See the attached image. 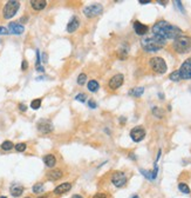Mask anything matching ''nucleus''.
<instances>
[{
  "label": "nucleus",
  "mask_w": 191,
  "mask_h": 198,
  "mask_svg": "<svg viewBox=\"0 0 191 198\" xmlns=\"http://www.w3.org/2000/svg\"><path fill=\"white\" fill-rule=\"evenodd\" d=\"M169 79H170V80H172V81H175V83H177V81L182 80V79H181V76H179L178 70H176V71H174L172 73H170V74H169Z\"/></svg>",
  "instance_id": "obj_26"
},
{
  "label": "nucleus",
  "mask_w": 191,
  "mask_h": 198,
  "mask_svg": "<svg viewBox=\"0 0 191 198\" xmlns=\"http://www.w3.org/2000/svg\"><path fill=\"white\" fill-rule=\"evenodd\" d=\"M172 47L175 50V52L179 53V54H184L191 51V37L189 36H181L178 38H176L174 40Z\"/></svg>",
  "instance_id": "obj_3"
},
{
  "label": "nucleus",
  "mask_w": 191,
  "mask_h": 198,
  "mask_svg": "<svg viewBox=\"0 0 191 198\" xmlns=\"http://www.w3.org/2000/svg\"><path fill=\"white\" fill-rule=\"evenodd\" d=\"M0 148H1L4 151H11V150L14 148V144L12 143L11 140H5L4 143L1 144V146H0Z\"/></svg>",
  "instance_id": "obj_23"
},
{
  "label": "nucleus",
  "mask_w": 191,
  "mask_h": 198,
  "mask_svg": "<svg viewBox=\"0 0 191 198\" xmlns=\"http://www.w3.org/2000/svg\"><path fill=\"white\" fill-rule=\"evenodd\" d=\"M14 149H15V151H18V152H24V151L27 149V145H26L25 143H18V144L14 145Z\"/></svg>",
  "instance_id": "obj_29"
},
{
  "label": "nucleus",
  "mask_w": 191,
  "mask_h": 198,
  "mask_svg": "<svg viewBox=\"0 0 191 198\" xmlns=\"http://www.w3.org/2000/svg\"><path fill=\"white\" fill-rule=\"evenodd\" d=\"M63 177V171L61 169H52L46 174V178L49 182H56Z\"/></svg>",
  "instance_id": "obj_13"
},
{
  "label": "nucleus",
  "mask_w": 191,
  "mask_h": 198,
  "mask_svg": "<svg viewBox=\"0 0 191 198\" xmlns=\"http://www.w3.org/2000/svg\"><path fill=\"white\" fill-rule=\"evenodd\" d=\"M93 198H108V193L107 192H96Z\"/></svg>",
  "instance_id": "obj_31"
},
{
  "label": "nucleus",
  "mask_w": 191,
  "mask_h": 198,
  "mask_svg": "<svg viewBox=\"0 0 191 198\" xmlns=\"http://www.w3.org/2000/svg\"><path fill=\"white\" fill-rule=\"evenodd\" d=\"M0 198H7V197H5V196H1V197H0Z\"/></svg>",
  "instance_id": "obj_46"
},
{
  "label": "nucleus",
  "mask_w": 191,
  "mask_h": 198,
  "mask_svg": "<svg viewBox=\"0 0 191 198\" xmlns=\"http://www.w3.org/2000/svg\"><path fill=\"white\" fill-rule=\"evenodd\" d=\"M75 99H76L78 101L84 103V101H86V99H87V94H86V93H79V94L75 97Z\"/></svg>",
  "instance_id": "obj_30"
},
{
  "label": "nucleus",
  "mask_w": 191,
  "mask_h": 198,
  "mask_svg": "<svg viewBox=\"0 0 191 198\" xmlns=\"http://www.w3.org/2000/svg\"><path fill=\"white\" fill-rule=\"evenodd\" d=\"M178 190L182 192V193H185V195H189L191 191H190V188L188 186V184L186 183H179L178 184Z\"/></svg>",
  "instance_id": "obj_24"
},
{
  "label": "nucleus",
  "mask_w": 191,
  "mask_h": 198,
  "mask_svg": "<svg viewBox=\"0 0 191 198\" xmlns=\"http://www.w3.org/2000/svg\"><path fill=\"white\" fill-rule=\"evenodd\" d=\"M29 5L34 11H42L44 8H46L47 1L46 0H30Z\"/></svg>",
  "instance_id": "obj_17"
},
{
  "label": "nucleus",
  "mask_w": 191,
  "mask_h": 198,
  "mask_svg": "<svg viewBox=\"0 0 191 198\" xmlns=\"http://www.w3.org/2000/svg\"><path fill=\"white\" fill-rule=\"evenodd\" d=\"M141 5H147V4H150V0H140L138 1Z\"/></svg>",
  "instance_id": "obj_38"
},
{
  "label": "nucleus",
  "mask_w": 191,
  "mask_h": 198,
  "mask_svg": "<svg viewBox=\"0 0 191 198\" xmlns=\"http://www.w3.org/2000/svg\"><path fill=\"white\" fill-rule=\"evenodd\" d=\"M88 105H89V107L90 108H96V103H95L94 100H89V103H88Z\"/></svg>",
  "instance_id": "obj_37"
},
{
  "label": "nucleus",
  "mask_w": 191,
  "mask_h": 198,
  "mask_svg": "<svg viewBox=\"0 0 191 198\" xmlns=\"http://www.w3.org/2000/svg\"><path fill=\"white\" fill-rule=\"evenodd\" d=\"M141 46L145 52H157L165 46V40L158 37H147L141 40Z\"/></svg>",
  "instance_id": "obj_2"
},
{
  "label": "nucleus",
  "mask_w": 191,
  "mask_h": 198,
  "mask_svg": "<svg viewBox=\"0 0 191 198\" xmlns=\"http://www.w3.org/2000/svg\"><path fill=\"white\" fill-rule=\"evenodd\" d=\"M27 69H28V62L24 59L22 63H21V70H22V71H26Z\"/></svg>",
  "instance_id": "obj_34"
},
{
  "label": "nucleus",
  "mask_w": 191,
  "mask_h": 198,
  "mask_svg": "<svg viewBox=\"0 0 191 198\" xmlns=\"http://www.w3.org/2000/svg\"><path fill=\"white\" fill-rule=\"evenodd\" d=\"M40 63H41V59H40V51L37 50V63H35V67L40 66Z\"/></svg>",
  "instance_id": "obj_32"
},
{
  "label": "nucleus",
  "mask_w": 191,
  "mask_h": 198,
  "mask_svg": "<svg viewBox=\"0 0 191 198\" xmlns=\"http://www.w3.org/2000/svg\"><path fill=\"white\" fill-rule=\"evenodd\" d=\"M181 79H191V60L186 59L178 70Z\"/></svg>",
  "instance_id": "obj_10"
},
{
  "label": "nucleus",
  "mask_w": 191,
  "mask_h": 198,
  "mask_svg": "<svg viewBox=\"0 0 191 198\" xmlns=\"http://www.w3.org/2000/svg\"><path fill=\"white\" fill-rule=\"evenodd\" d=\"M32 191H33L34 193H41L44 191V183H37L33 185V188H32Z\"/></svg>",
  "instance_id": "obj_25"
},
{
  "label": "nucleus",
  "mask_w": 191,
  "mask_h": 198,
  "mask_svg": "<svg viewBox=\"0 0 191 198\" xmlns=\"http://www.w3.org/2000/svg\"><path fill=\"white\" fill-rule=\"evenodd\" d=\"M37 70H38L39 72H45V69H44V66H41V65H40V66H38V67H37Z\"/></svg>",
  "instance_id": "obj_40"
},
{
  "label": "nucleus",
  "mask_w": 191,
  "mask_h": 198,
  "mask_svg": "<svg viewBox=\"0 0 191 198\" xmlns=\"http://www.w3.org/2000/svg\"><path fill=\"white\" fill-rule=\"evenodd\" d=\"M149 65L151 67V70L156 73H160V74H163L167 72L168 70V66H167V63L163 58L161 57H152L149 60Z\"/></svg>",
  "instance_id": "obj_4"
},
{
  "label": "nucleus",
  "mask_w": 191,
  "mask_h": 198,
  "mask_svg": "<svg viewBox=\"0 0 191 198\" xmlns=\"http://www.w3.org/2000/svg\"><path fill=\"white\" fill-rule=\"evenodd\" d=\"M73 188V184L71 182H66V183H62V184H59L54 190H53V193L55 196H61V195H65L67 193L68 191H71Z\"/></svg>",
  "instance_id": "obj_12"
},
{
  "label": "nucleus",
  "mask_w": 191,
  "mask_h": 198,
  "mask_svg": "<svg viewBox=\"0 0 191 198\" xmlns=\"http://www.w3.org/2000/svg\"><path fill=\"white\" fill-rule=\"evenodd\" d=\"M130 137L131 139L135 141V143H138V141L143 140L145 137V130L142 126H136L130 131Z\"/></svg>",
  "instance_id": "obj_11"
},
{
  "label": "nucleus",
  "mask_w": 191,
  "mask_h": 198,
  "mask_svg": "<svg viewBox=\"0 0 191 198\" xmlns=\"http://www.w3.org/2000/svg\"><path fill=\"white\" fill-rule=\"evenodd\" d=\"M127 182H128V178H127L125 174L122 171H115L111 175V183L116 186V188H123Z\"/></svg>",
  "instance_id": "obj_7"
},
{
  "label": "nucleus",
  "mask_w": 191,
  "mask_h": 198,
  "mask_svg": "<svg viewBox=\"0 0 191 198\" xmlns=\"http://www.w3.org/2000/svg\"><path fill=\"white\" fill-rule=\"evenodd\" d=\"M24 186H21V185H13L12 188H11V195L13 196V197H20L21 195H22V192H24Z\"/></svg>",
  "instance_id": "obj_19"
},
{
  "label": "nucleus",
  "mask_w": 191,
  "mask_h": 198,
  "mask_svg": "<svg viewBox=\"0 0 191 198\" xmlns=\"http://www.w3.org/2000/svg\"><path fill=\"white\" fill-rule=\"evenodd\" d=\"M80 19L76 17V15H74V17H72V19L69 20V22L67 24V32L68 33H74L78 28L80 27Z\"/></svg>",
  "instance_id": "obj_16"
},
{
  "label": "nucleus",
  "mask_w": 191,
  "mask_h": 198,
  "mask_svg": "<svg viewBox=\"0 0 191 198\" xmlns=\"http://www.w3.org/2000/svg\"><path fill=\"white\" fill-rule=\"evenodd\" d=\"M19 8H20L19 1H17V0H10V1H7L5 4V6L3 8V17L5 19H11L17 14Z\"/></svg>",
  "instance_id": "obj_5"
},
{
  "label": "nucleus",
  "mask_w": 191,
  "mask_h": 198,
  "mask_svg": "<svg viewBox=\"0 0 191 198\" xmlns=\"http://www.w3.org/2000/svg\"><path fill=\"white\" fill-rule=\"evenodd\" d=\"M0 34H10L8 28H6L4 26H0Z\"/></svg>",
  "instance_id": "obj_33"
},
{
  "label": "nucleus",
  "mask_w": 191,
  "mask_h": 198,
  "mask_svg": "<svg viewBox=\"0 0 191 198\" xmlns=\"http://www.w3.org/2000/svg\"><path fill=\"white\" fill-rule=\"evenodd\" d=\"M189 59H190V60H191V57H190V58H189Z\"/></svg>",
  "instance_id": "obj_48"
},
{
  "label": "nucleus",
  "mask_w": 191,
  "mask_h": 198,
  "mask_svg": "<svg viewBox=\"0 0 191 198\" xmlns=\"http://www.w3.org/2000/svg\"><path fill=\"white\" fill-rule=\"evenodd\" d=\"M134 31L137 36H145L149 31V27L144 24H142L141 21H134Z\"/></svg>",
  "instance_id": "obj_15"
},
{
  "label": "nucleus",
  "mask_w": 191,
  "mask_h": 198,
  "mask_svg": "<svg viewBox=\"0 0 191 198\" xmlns=\"http://www.w3.org/2000/svg\"><path fill=\"white\" fill-rule=\"evenodd\" d=\"M42 62H44V63H47V54H46V53H42Z\"/></svg>",
  "instance_id": "obj_39"
},
{
  "label": "nucleus",
  "mask_w": 191,
  "mask_h": 198,
  "mask_svg": "<svg viewBox=\"0 0 191 198\" xmlns=\"http://www.w3.org/2000/svg\"><path fill=\"white\" fill-rule=\"evenodd\" d=\"M151 31H152L155 37H158V38H161L165 41L169 40V39L175 40L176 38L181 37L182 33H183V31L179 27H177V26H175V25H172V24H170L165 20H160L156 24H154Z\"/></svg>",
  "instance_id": "obj_1"
},
{
  "label": "nucleus",
  "mask_w": 191,
  "mask_h": 198,
  "mask_svg": "<svg viewBox=\"0 0 191 198\" xmlns=\"http://www.w3.org/2000/svg\"><path fill=\"white\" fill-rule=\"evenodd\" d=\"M86 81H87V74H86V73L79 74V77H78V84L82 86V85L86 84Z\"/></svg>",
  "instance_id": "obj_28"
},
{
  "label": "nucleus",
  "mask_w": 191,
  "mask_h": 198,
  "mask_svg": "<svg viewBox=\"0 0 191 198\" xmlns=\"http://www.w3.org/2000/svg\"><path fill=\"white\" fill-rule=\"evenodd\" d=\"M41 103H42V100H41L40 98H37V99H34V100H32L30 107L33 108V110H39L40 106H41Z\"/></svg>",
  "instance_id": "obj_27"
},
{
  "label": "nucleus",
  "mask_w": 191,
  "mask_h": 198,
  "mask_svg": "<svg viewBox=\"0 0 191 198\" xmlns=\"http://www.w3.org/2000/svg\"><path fill=\"white\" fill-rule=\"evenodd\" d=\"M38 198H48V196L45 195V196H40V197H38Z\"/></svg>",
  "instance_id": "obj_43"
},
{
  "label": "nucleus",
  "mask_w": 191,
  "mask_h": 198,
  "mask_svg": "<svg viewBox=\"0 0 191 198\" xmlns=\"http://www.w3.org/2000/svg\"><path fill=\"white\" fill-rule=\"evenodd\" d=\"M190 90H191V86H190Z\"/></svg>",
  "instance_id": "obj_49"
},
{
  "label": "nucleus",
  "mask_w": 191,
  "mask_h": 198,
  "mask_svg": "<svg viewBox=\"0 0 191 198\" xmlns=\"http://www.w3.org/2000/svg\"><path fill=\"white\" fill-rule=\"evenodd\" d=\"M37 127L39 130V132L44 133V134H47V133H51L53 130H54V126H53V123L49 120V119H40L37 124Z\"/></svg>",
  "instance_id": "obj_9"
},
{
  "label": "nucleus",
  "mask_w": 191,
  "mask_h": 198,
  "mask_svg": "<svg viewBox=\"0 0 191 198\" xmlns=\"http://www.w3.org/2000/svg\"><path fill=\"white\" fill-rule=\"evenodd\" d=\"M26 20H27V18H25V17H24V18H21V19H20V21H26Z\"/></svg>",
  "instance_id": "obj_44"
},
{
  "label": "nucleus",
  "mask_w": 191,
  "mask_h": 198,
  "mask_svg": "<svg viewBox=\"0 0 191 198\" xmlns=\"http://www.w3.org/2000/svg\"><path fill=\"white\" fill-rule=\"evenodd\" d=\"M123 83H124V76H123L122 73H117V74L113 76V77L109 79L108 86H109L110 90L115 91V90H117V89H120V87L122 86Z\"/></svg>",
  "instance_id": "obj_8"
},
{
  "label": "nucleus",
  "mask_w": 191,
  "mask_h": 198,
  "mask_svg": "<svg viewBox=\"0 0 191 198\" xmlns=\"http://www.w3.org/2000/svg\"><path fill=\"white\" fill-rule=\"evenodd\" d=\"M72 198H83V197H82L81 195H73Z\"/></svg>",
  "instance_id": "obj_41"
},
{
  "label": "nucleus",
  "mask_w": 191,
  "mask_h": 198,
  "mask_svg": "<svg viewBox=\"0 0 191 198\" xmlns=\"http://www.w3.org/2000/svg\"><path fill=\"white\" fill-rule=\"evenodd\" d=\"M157 3H158V4H162L163 6H165V5H167V1H157Z\"/></svg>",
  "instance_id": "obj_42"
},
{
  "label": "nucleus",
  "mask_w": 191,
  "mask_h": 198,
  "mask_svg": "<svg viewBox=\"0 0 191 198\" xmlns=\"http://www.w3.org/2000/svg\"><path fill=\"white\" fill-rule=\"evenodd\" d=\"M44 163H45V165L47 167L53 169L56 165V158H55V156L53 153H48V155H46L44 157Z\"/></svg>",
  "instance_id": "obj_18"
},
{
  "label": "nucleus",
  "mask_w": 191,
  "mask_h": 198,
  "mask_svg": "<svg viewBox=\"0 0 191 198\" xmlns=\"http://www.w3.org/2000/svg\"><path fill=\"white\" fill-rule=\"evenodd\" d=\"M82 12H83V14H84L87 18L93 19V18H95V17L102 14V12H103V6H102L101 4H93V5H89V6H86Z\"/></svg>",
  "instance_id": "obj_6"
},
{
  "label": "nucleus",
  "mask_w": 191,
  "mask_h": 198,
  "mask_svg": "<svg viewBox=\"0 0 191 198\" xmlns=\"http://www.w3.org/2000/svg\"><path fill=\"white\" fill-rule=\"evenodd\" d=\"M18 107H19V110H20L21 112H26V111H27V106H26L25 104H19Z\"/></svg>",
  "instance_id": "obj_36"
},
{
  "label": "nucleus",
  "mask_w": 191,
  "mask_h": 198,
  "mask_svg": "<svg viewBox=\"0 0 191 198\" xmlns=\"http://www.w3.org/2000/svg\"><path fill=\"white\" fill-rule=\"evenodd\" d=\"M131 198H140V197H138L137 195H135V196H134V197H131Z\"/></svg>",
  "instance_id": "obj_45"
},
{
  "label": "nucleus",
  "mask_w": 191,
  "mask_h": 198,
  "mask_svg": "<svg viewBox=\"0 0 191 198\" xmlns=\"http://www.w3.org/2000/svg\"><path fill=\"white\" fill-rule=\"evenodd\" d=\"M152 115L156 117V118H163L164 117V111L161 108V107H152Z\"/></svg>",
  "instance_id": "obj_21"
},
{
  "label": "nucleus",
  "mask_w": 191,
  "mask_h": 198,
  "mask_svg": "<svg viewBox=\"0 0 191 198\" xmlns=\"http://www.w3.org/2000/svg\"><path fill=\"white\" fill-rule=\"evenodd\" d=\"M144 92V89L143 87H135L133 90L129 91V94L130 96H134V97H141Z\"/></svg>",
  "instance_id": "obj_22"
},
{
  "label": "nucleus",
  "mask_w": 191,
  "mask_h": 198,
  "mask_svg": "<svg viewBox=\"0 0 191 198\" xmlns=\"http://www.w3.org/2000/svg\"><path fill=\"white\" fill-rule=\"evenodd\" d=\"M174 4H176V6L181 10V12H182V13H185V11H184V8H183V6H182V3H181V1H177V0H176V1H174Z\"/></svg>",
  "instance_id": "obj_35"
},
{
  "label": "nucleus",
  "mask_w": 191,
  "mask_h": 198,
  "mask_svg": "<svg viewBox=\"0 0 191 198\" xmlns=\"http://www.w3.org/2000/svg\"><path fill=\"white\" fill-rule=\"evenodd\" d=\"M25 31L24 25L19 24V22H10L8 24V32L11 34H15V36H20Z\"/></svg>",
  "instance_id": "obj_14"
},
{
  "label": "nucleus",
  "mask_w": 191,
  "mask_h": 198,
  "mask_svg": "<svg viewBox=\"0 0 191 198\" xmlns=\"http://www.w3.org/2000/svg\"><path fill=\"white\" fill-rule=\"evenodd\" d=\"M24 198H30V197H24Z\"/></svg>",
  "instance_id": "obj_47"
},
{
  "label": "nucleus",
  "mask_w": 191,
  "mask_h": 198,
  "mask_svg": "<svg viewBox=\"0 0 191 198\" xmlns=\"http://www.w3.org/2000/svg\"><path fill=\"white\" fill-rule=\"evenodd\" d=\"M99 89H100V84H99L98 80L91 79V80L88 81V90H89L90 92H96Z\"/></svg>",
  "instance_id": "obj_20"
}]
</instances>
